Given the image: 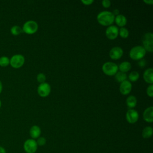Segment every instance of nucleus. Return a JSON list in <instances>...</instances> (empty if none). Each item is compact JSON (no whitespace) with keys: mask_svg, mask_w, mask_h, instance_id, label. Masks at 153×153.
<instances>
[{"mask_svg":"<svg viewBox=\"0 0 153 153\" xmlns=\"http://www.w3.org/2000/svg\"><path fill=\"white\" fill-rule=\"evenodd\" d=\"M143 118L147 123H152L153 121L152 106H149L144 111L143 113Z\"/></svg>","mask_w":153,"mask_h":153,"instance_id":"obj_13","label":"nucleus"},{"mask_svg":"<svg viewBox=\"0 0 153 153\" xmlns=\"http://www.w3.org/2000/svg\"><path fill=\"white\" fill-rule=\"evenodd\" d=\"M36 79L38 82H39L40 84H42V83L45 82V81L46 80V76L44 74L39 73L36 76Z\"/></svg>","mask_w":153,"mask_h":153,"instance_id":"obj_25","label":"nucleus"},{"mask_svg":"<svg viewBox=\"0 0 153 153\" xmlns=\"http://www.w3.org/2000/svg\"><path fill=\"white\" fill-rule=\"evenodd\" d=\"M38 29V25L37 23L33 20H29L25 22L23 26V32L27 34L35 33Z\"/></svg>","mask_w":153,"mask_h":153,"instance_id":"obj_5","label":"nucleus"},{"mask_svg":"<svg viewBox=\"0 0 153 153\" xmlns=\"http://www.w3.org/2000/svg\"><path fill=\"white\" fill-rule=\"evenodd\" d=\"M146 94L149 97H152V96H153V85L152 84H150L147 87Z\"/></svg>","mask_w":153,"mask_h":153,"instance_id":"obj_27","label":"nucleus"},{"mask_svg":"<svg viewBox=\"0 0 153 153\" xmlns=\"http://www.w3.org/2000/svg\"><path fill=\"white\" fill-rule=\"evenodd\" d=\"M139 78V74L137 71H132L128 75V79L131 82L136 81Z\"/></svg>","mask_w":153,"mask_h":153,"instance_id":"obj_22","label":"nucleus"},{"mask_svg":"<svg viewBox=\"0 0 153 153\" xmlns=\"http://www.w3.org/2000/svg\"><path fill=\"white\" fill-rule=\"evenodd\" d=\"M10 31H11V33L14 35H19L23 32L22 28H21L20 26H17V25L13 26L11 28Z\"/></svg>","mask_w":153,"mask_h":153,"instance_id":"obj_21","label":"nucleus"},{"mask_svg":"<svg viewBox=\"0 0 153 153\" xmlns=\"http://www.w3.org/2000/svg\"><path fill=\"white\" fill-rule=\"evenodd\" d=\"M118 28L115 25H111L107 27L105 31L106 37L111 40L115 39L118 35Z\"/></svg>","mask_w":153,"mask_h":153,"instance_id":"obj_9","label":"nucleus"},{"mask_svg":"<svg viewBox=\"0 0 153 153\" xmlns=\"http://www.w3.org/2000/svg\"><path fill=\"white\" fill-rule=\"evenodd\" d=\"M143 2L148 5H152L153 4V1L152 0H143Z\"/></svg>","mask_w":153,"mask_h":153,"instance_id":"obj_31","label":"nucleus"},{"mask_svg":"<svg viewBox=\"0 0 153 153\" xmlns=\"http://www.w3.org/2000/svg\"><path fill=\"white\" fill-rule=\"evenodd\" d=\"M102 71L103 73L109 76L115 75L118 71V67L117 64L113 62H105L102 66Z\"/></svg>","mask_w":153,"mask_h":153,"instance_id":"obj_4","label":"nucleus"},{"mask_svg":"<svg viewBox=\"0 0 153 153\" xmlns=\"http://www.w3.org/2000/svg\"><path fill=\"white\" fill-rule=\"evenodd\" d=\"M114 22L120 27H124L127 23V19L123 14H118L115 17Z\"/></svg>","mask_w":153,"mask_h":153,"instance_id":"obj_16","label":"nucleus"},{"mask_svg":"<svg viewBox=\"0 0 153 153\" xmlns=\"http://www.w3.org/2000/svg\"><path fill=\"white\" fill-rule=\"evenodd\" d=\"M37 91L41 97H45L50 94L51 91V87L49 84L45 82L39 85Z\"/></svg>","mask_w":153,"mask_h":153,"instance_id":"obj_8","label":"nucleus"},{"mask_svg":"<svg viewBox=\"0 0 153 153\" xmlns=\"http://www.w3.org/2000/svg\"><path fill=\"white\" fill-rule=\"evenodd\" d=\"M112 14L114 15V16H117V15H118V14H120V11H119V10H118V9H115V10H114V11L113 12H112Z\"/></svg>","mask_w":153,"mask_h":153,"instance_id":"obj_32","label":"nucleus"},{"mask_svg":"<svg viewBox=\"0 0 153 153\" xmlns=\"http://www.w3.org/2000/svg\"><path fill=\"white\" fill-rule=\"evenodd\" d=\"M2 83H1V82L0 81V93L2 91Z\"/></svg>","mask_w":153,"mask_h":153,"instance_id":"obj_34","label":"nucleus"},{"mask_svg":"<svg viewBox=\"0 0 153 153\" xmlns=\"http://www.w3.org/2000/svg\"><path fill=\"white\" fill-rule=\"evenodd\" d=\"M126 117L128 123L134 124L137 122L139 119V114L137 111L133 109H129L126 112Z\"/></svg>","mask_w":153,"mask_h":153,"instance_id":"obj_10","label":"nucleus"},{"mask_svg":"<svg viewBox=\"0 0 153 153\" xmlns=\"http://www.w3.org/2000/svg\"><path fill=\"white\" fill-rule=\"evenodd\" d=\"M126 104L128 108L132 109L136 106L137 99L135 96L131 95L127 97L126 99Z\"/></svg>","mask_w":153,"mask_h":153,"instance_id":"obj_17","label":"nucleus"},{"mask_svg":"<svg viewBox=\"0 0 153 153\" xmlns=\"http://www.w3.org/2000/svg\"><path fill=\"white\" fill-rule=\"evenodd\" d=\"M23 148L26 153H35L37 150L38 145L34 139H29L25 142Z\"/></svg>","mask_w":153,"mask_h":153,"instance_id":"obj_6","label":"nucleus"},{"mask_svg":"<svg viewBox=\"0 0 153 153\" xmlns=\"http://www.w3.org/2000/svg\"><path fill=\"white\" fill-rule=\"evenodd\" d=\"M10 64V59L7 56H2L0 57V66L5 67Z\"/></svg>","mask_w":153,"mask_h":153,"instance_id":"obj_24","label":"nucleus"},{"mask_svg":"<svg viewBox=\"0 0 153 153\" xmlns=\"http://www.w3.org/2000/svg\"><path fill=\"white\" fill-rule=\"evenodd\" d=\"M118 67V69L120 70V72L126 73V72H128L131 69V64L130 62H128L127 61H125V62H121Z\"/></svg>","mask_w":153,"mask_h":153,"instance_id":"obj_18","label":"nucleus"},{"mask_svg":"<svg viewBox=\"0 0 153 153\" xmlns=\"http://www.w3.org/2000/svg\"><path fill=\"white\" fill-rule=\"evenodd\" d=\"M97 20L100 25L104 26H109L114 22L115 16L111 11H103L97 14Z\"/></svg>","mask_w":153,"mask_h":153,"instance_id":"obj_1","label":"nucleus"},{"mask_svg":"<svg viewBox=\"0 0 153 153\" xmlns=\"http://www.w3.org/2000/svg\"><path fill=\"white\" fill-rule=\"evenodd\" d=\"M1 102L0 100V108H1Z\"/></svg>","mask_w":153,"mask_h":153,"instance_id":"obj_35","label":"nucleus"},{"mask_svg":"<svg viewBox=\"0 0 153 153\" xmlns=\"http://www.w3.org/2000/svg\"><path fill=\"white\" fill-rule=\"evenodd\" d=\"M102 6L104 8H109L111 6V2L109 0H103L102 2Z\"/></svg>","mask_w":153,"mask_h":153,"instance_id":"obj_28","label":"nucleus"},{"mask_svg":"<svg viewBox=\"0 0 153 153\" xmlns=\"http://www.w3.org/2000/svg\"><path fill=\"white\" fill-rule=\"evenodd\" d=\"M146 50L141 45H137L133 47L129 53L130 57L134 60H139L143 58L146 54Z\"/></svg>","mask_w":153,"mask_h":153,"instance_id":"obj_2","label":"nucleus"},{"mask_svg":"<svg viewBox=\"0 0 153 153\" xmlns=\"http://www.w3.org/2000/svg\"><path fill=\"white\" fill-rule=\"evenodd\" d=\"M41 128H39V127H38V126H33L29 131V134L30 137L33 139H36L38 138L41 134Z\"/></svg>","mask_w":153,"mask_h":153,"instance_id":"obj_15","label":"nucleus"},{"mask_svg":"<svg viewBox=\"0 0 153 153\" xmlns=\"http://www.w3.org/2000/svg\"><path fill=\"white\" fill-rule=\"evenodd\" d=\"M93 0H81V2L85 5H90L93 3Z\"/></svg>","mask_w":153,"mask_h":153,"instance_id":"obj_30","label":"nucleus"},{"mask_svg":"<svg viewBox=\"0 0 153 153\" xmlns=\"http://www.w3.org/2000/svg\"><path fill=\"white\" fill-rule=\"evenodd\" d=\"M152 133H153L152 128L150 126H147V127H145L143 129L142 135V137L143 138L148 139V138H149L152 136Z\"/></svg>","mask_w":153,"mask_h":153,"instance_id":"obj_19","label":"nucleus"},{"mask_svg":"<svg viewBox=\"0 0 153 153\" xmlns=\"http://www.w3.org/2000/svg\"><path fill=\"white\" fill-rule=\"evenodd\" d=\"M131 88L132 85L130 81L126 79L120 83V91L123 95H127L130 93Z\"/></svg>","mask_w":153,"mask_h":153,"instance_id":"obj_11","label":"nucleus"},{"mask_svg":"<svg viewBox=\"0 0 153 153\" xmlns=\"http://www.w3.org/2000/svg\"><path fill=\"white\" fill-rule=\"evenodd\" d=\"M146 62L143 59H142L139 60V62H138V65L141 68H143L144 66H146Z\"/></svg>","mask_w":153,"mask_h":153,"instance_id":"obj_29","label":"nucleus"},{"mask_svg":"<svg viewBox=\"0 0 153 153\" xmlns=\"http://www.w3.org/2000/svg\"><path fill=\"white\" fill-rule=\"evenodd\" d=\"M118 35L123 38H127L129 35V32L126 27H121L118 31Z\"/></svg>","mask_w":153,"mask_h":153,"instance_id":"obj_23","label":"nucleus"},{"mask_svg":"<svg viewBox=\"0 0 153 153\" xmlns=\"http://www.w3.org/2000/svg\"><path fill=\"white\" fill-rule=\"evenodd\" d=\"M115 78L116 81L118 82H122L123 81L126 80L127 79V75L126 73L122 72H117L115 75Z\"/></svg>","mask_w":153,"mask_h":153,"instance_id":"obj_20","label":"nucleus"},{"mask_svg":"<svg viewBox=\"0 0 153 153\" xmlns=\"http://www.w3.org/2000/svg\"><path fill=\"white\" fill-rule=\"evenodd\" d=\"M143 47L145 50L150 53L153 51V34L152 32L146 33L142 37Z\"/></svg>","mask_w":153,"mask_h":153,"instance_id":"obj_3","label":"nucleus"},{"mask_svg":"<svg viewBox=\"0 0 153 153\" xmlns=\"http://www.w3.org/2000/svg\"><path fill=\"white\" fill-rule=\"evenodd\" d=\"M25 63V57L22 54H15L10 60L11 66L14 68L22 67Z\"/></svg>","mask_w":153,"mask_h":153,"instance_id":"obj_7","label":"nucleus"},{"mask_svg":"<svg viewBox=\"0 0 153 153\" xmlns=\"http://www.w3.org/2000/svg\"><path fill=\"white\" fill-rule=\"evenodd\" d=\"M123 54V50L120 47H114L109 51V56L113 60L120 59Z\"/></svg>","mask_w":153,"mask_h":153,"instance_id":"obj_12","label":"nucleus"},{"mask_svg":"<svg viewBox=\"0 0 153 153\" xmlns=\"http://www.w3.org/2000/svg\"><path fill=\"white\" fill-rule=\"evenodd\" d=\"M143 78L145 81L148 84H152L153 83V69L152 68H148L146 69L143 73Z\"/></svg>","mask_w":153,"mask_h":153,"instance_id":"obj_14","label":"nucleus"},{"mask_svg":"<svg viewBox=\"0 0 153 153\" xmlns=\"http://www.w3.org/2000/svg\"><path fill=\"white\" fill-rule=\"evenodd\" d=\"M36 142L38 146H43L46 143V139L44 137H39Z\"/></svg>","mask_w":153,"mask_h":153,"instance_id":"obj_26","label":"nucleus"},{"mask_svg":"<svg viewBox=\"0 0 153 153\" xmlns=\"http://www.w3.org/2000/svg\"><path fill=\"white\" fill-rule=\"evenodd\" d=\"M0 153H7L5 149L2 146H0Z\"/></svg>","mask_w":153,"mask_h":153,"instance_id":"obj_33","label":"nucleus"}]
</instances>
